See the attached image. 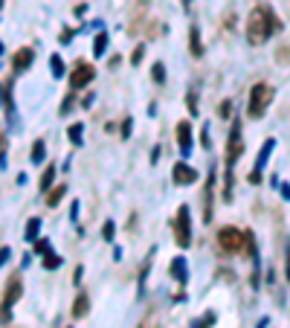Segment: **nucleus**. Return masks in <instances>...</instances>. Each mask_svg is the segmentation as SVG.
<instances>
[{
    "mask_svg": "<svg viewBox=\"0 0 290 328\" xmlns=\"http://www.w3.org/2000/svg\"><path fill=\"white\" fill-rule=\"evenodd\" d=\"M276 32H281L278 15L273 12L267 3H258L253 12L247 15V24H244V35H247V41H250V47H261V44H267Z\"/></svg>",
    "mask_w": 290,
    "mask_h": 328,
    "instance_id": "obj_1",
    "label": "nucleus"
},
{
    "mask_svg": "<svg viewBox=\"0 0 290 328\" xmlns=\"http://www.w3.org/2000/svg\"><path fill=\"white\" fill-rule=\"evenodd\" d=\"M273 96H276L273 84H267V82L253 84V90H250V102H247V117H250V119H261L267 114L270 102H273Z\"/></svg>",
    "mask_w": 290,
    "mask_h": 328,
    "instance_id": "obj_2",
    "label": "nucleus"
},
{
    "mask_svg": "<svg viewBox=\"0 0 290 328\" xmlns=\"http://www.w3.org/2000/svg\"><path fill=\"white\" fill-rule=\"evenodd\" d=\"M174 244L180 247V250H186V247L192 244V215H189V206H177V215H174Z\"/></svg>",
    "mask_w": 290,
    "mask_h": 328,
    "instance_id": "obj_3",
    "label": "nucleus"
},
{
    "mask_svg": "<svg viewBox=\"0 0 290 328\" xmlns=\"http://www.w3.org/2000/svg\"><path fill=\"white\" fill-rule=\"evenodd\" d=\"M215 238H218V247L223 253H241L244 250V230H238V227H220Z\"/></svg>",
    "mask_w": 290,
    "mask_h": 328,
    "instance_id": "obj_4",
    "label": "nucleus"
},
{
    "mask_svg": "<svg viewBox=\"0 0 290 328\" xmlns=\"http://www.w3.org/2000/svg\"><path fill=\"white\" fill-rule=\"evenodd\" d=\"M200 218H203V224L212 221V215H215V169L209 172L206 183H203V203H200Z\"/></svg>",
    "mask_w": 290,
    "mask_h": 328,
    "instance_id": "obj_5",
    "label": "nucleus"
},
{
    "mask_svg": "<svg viewBox=\"0 0 290 328\" xmlns=\"http://www.w3.org/2000/svg\"><path fill=\"white\" fill-rule=\"evenodd\" d=\"M93 76H96L93 64H87V61H79V64L73 67V73H70V87H73V90H81L84 84L93 82Z\"/></svg>",
    "mask_w": 290,
    "mask_h": 328,
    "instance_id": "obj_6",
    "label": "nucleus"
},
{
    "mask_svg": "<svg viewBox=\"0 0 290 328\" xmlns=\"http://www.w3.org/2000/svg\"><path fill=\"white\" fill-rule=\"evenodd\" d=\"M171 180H174V186H192V183L197 180V172L189 163L177 160V163H174V169H171Z\"/></svg>",
    "mask_w": 290,
    "mask_h": 328,
    "instance_id": "obj_7",
    "label": "nucleus"
},
{
    "mask_svg": "<svg viewBox=\"0 0 290 328\" xmlns=\"http://www.w3.org/2000/svg\"><path fill=\"white\" fill-rule=\"evenodd\" d=\"M21 293H23V282H21V276H12L9 285H6V291H3V314H6V316H9L12 305L21 299Z\"/></svg>",
    "mask_w": 290,
    "mask_h": 328,
    "instance_id": "obj_8",
    "label": "nucleus"
},
{
    "mask_svg": "<svg viewBox=\"0 0 290 328\" xmlns=\"http://www.w3.org/2000/svg\"><path fill=\"white\" fill-rule=\"evenodd\" d=\"M273 148H276V142H273V140H267L264 145H261L258 160H255V169H253V175H250V180H253V183H258V180H261V169L267 166V160H270V151H273Z\"/></svg>",
    "mask_w": 290,
    "mask_h": 328,
    "instance_id": "obj_9",
    "label": "nucleus"
},
{
    "mask_svg": "<svg viewBox=\"0 0 290 328\" xmlns=\"http://www.w3.org/2000/svg\"><path fill=\"white\" fill-rule=\"evenodd\" d=\"M32 61H35V49H32V47H21L15 56H12V70L21 73V70H26Z\"/></svg>",
    "mask_w": 290,
    "mask_h": 328,
    "instance_id": "obj_10",
    "label": "nucleus"
},
{
    "mask_svg": "<svg viewBox=\"0 0 290 328\" xmlns=\"http://www.w3.org/2000/svg\"><path fill=\"white\" fill-rule=\"evenodd\" d=\"M177 145L183 148V154H189L192 151V125L189 122H177Z\"/></svg>",
    "mask_w": 290,
    "mask_h": 328,
    "instance_id": "obj_11",
    "label": "nucleus"
},
{
    "mask_svg": "<svg viewBox=\"0 0 290 328\" xmlns=\"http://www.w3.org/2000/svg\"><path fill=\"white\" fill-rule=\"evenodd\" d=\"M168 270H171V276H174L177 285H186V282H189V270H186V258L183 256H174Z\"/></svg>",
    "mask_w": 290,
    "mask_h": 328,
    "instance_id": "obj_12",
    "label": "nucleus"
},
{
    "mask_svg": "<svg viewBox=\"0 0 290 328\" xmlns=\"http://www.w3.org/2000/svg\"><path fill=\"white\" fill-rule=\"evenodd\" d=\"M87 311H90V299H87V293H79L73 302V316L81 319V316H87Z\"/></svg>",
    "mask_w": 290,
    "mask_h": 328,
    "instance_id": "obj_13",
    "label": "nucleus"
},
{
    "mask_svg": "<svg viewBox=\"0 0 290 328\" xmlns=\"http://www.w3.org/2000/svg\"><path fill=\"white\" fill-rule=\"evenodd\" d=\"M189 52H192L195 59H200V56H203V47H200V32H197V26H192V29H189Z\"/></svg>",
    "mask_w": 290,
    "mask_h": 328,
    "instance_id": "obj_14",
    "label": "nucleus"
},
{
    "mask_svg": "<svg viewBox=\"0 0 290 328\" xmlns=\"http://www.w3.org/2000/svg\"><path fill=\"white\" fill-rule=\"evenodd\" d=\"M67 195V186L64 183H58V186H52L49 192H46V206H58V200Z\"/></svg>",
    "mask_w": 290,
    "mask_h": 328,
    "instance_id": "obj_15",
    "label": "nucleus"
},
{
    "mask_svg": "<svg viewBox=\"0 0 290 328\" xmlns=\"http://www.w3.org/2000/svg\"><path fill=\"white\" fill-rule=\"evenodd\" d=\"M52 180H55V166H46L44 175H41V183H38V189H41V192H49V189H52Z\"/></svg>",
    "mask_w": 290,
    "mask_h": 328,
    "instance_id": "obj_16",
    "label": "nucleus"
},
{
    "mask_svg": "<svg viewBox=\"0 0 290 328\" xmlns=\"http://www.w3.org/2000/svg\"><path fill=\"white\" fill-rule=\"evenodd\" d=\"M67 137H70V142H73V145H79L81 137H84V125H81V122H73V125L67 128Z\"/></svg>",
    "mask_w": 290,
    "mask_h": 328,
    "instance_id": "obj_17",
    "label": "nucleus"
},
{
    "mask_svg": "<svg viewBox=\"0 0 290 328\" xmlns=\"http://www.w3.org/2000/svg\"><path fill=\"white\" fill-rule=\"evenodd\" d=\"M104 49H107V32H99L93 41V56L99 59V56H104Z\"/></svg>",
    "mask_w": 290,
    "mask_h": 328,
    "instance_id": "obj_18",
    "label": "nucleus"
},
{
    "mask_svg": "<svg viewBox=\"0 0 290 328\" xmlns=\"http://www.w3.org/2000/svg\"><path fill=\"white\" fill-rule=\"evenodd\" d=\"M38 230H41V221H38V218H29V221H26V241H35V238H38Z\"/></svg>",
    "mask_w": 290,
    "mask_h": 328,
    "instance_id": "obj_19",
    "label": "nucleus"
},
{
    "mask_svg": "<svg viewBox=\"0 0 290 328\" xmlns=\"http://www.w3.org/2000/svg\"><path fill=\"white\" fill-rule=\"evenodd\" d=\"M49 67H52V76H55V79H61V76L67 73L64 61H61V56H52V59H49Z\"/></svg>",
    "mask_w": 290,
    "mask_h": 328,
    "instance_id": "obj_20",
    "label": "nucleus"
},
{
    "mask_svg": "<svg viewBox=\"0 0 290 328\" xmlns=\"http://www.w3.org/2000/svg\"><path fill=\"white\" fill-rule=\"evenodd\" d=\"M44 154H46L44 140H35V145H32V163H44Z\"/></svg>",
    "mask_w": 290,
    "mask_h": 328,
    "instance_id": "obj_21",
    "label": "nucleus"
},
{
    "mask_svg": "<svg viewBox=\"0 0 290 328\" xmlns=\"http://www.w3.org/2000/svg\"><path fill=\"white\" fill-rule=\"evenodd\" d=\"M212 322H215V314H212V311H206L200 319H195V328H212Z\"/></svg>",
    "mask_w": 290,
    "mask_h": 328,
    "instance_id": "obj_22",
    "label": "nucleus"
},
{
    "mask_svg": "<svg viewBox=\"0 0 290 328\" xmlns=\"http://www.w3.org/2000/svg\"><path fill=\"white\" fill-rule=\"evenodd\" d=\"M151 76H154V82H157V84H162V82H165V67H162L160 61H157V64L151 67Z\"/></svg>",
    "mask_w": 290,
    "mask_h": 328,
    "instance_id": "obj_23",
    "label": "nucleus"
},
{
    "mask_svg": "<svg viewBox=\"0 0 290 328\" xmlns=\"http://www.w3.org/2000/svg\"><path fill=\"white\" fill-rule=\"evenodd\" d=\"M44 267H46V270H55V267H61V256H55V253H46V258H44Z\"/></svg>",
    "mask_w": 290,
    "mask_h": 328,
    "instance_id": "obj_24",
    "label": "nucleus"
},
{
    "mask_svg": "<svg viewBox=\"0 0 290 328\" xmlns=\"http://www.w3.org/2000/svg\"><path fill=\"white\" fill-rule=\"evenodd\" d=\"M186 105H189V114H192V117H197V99H195V90H189V93H186Z\"/></svg>",
    "mask_w": 290,
    "mask_h": 328,
    "instance_id": "obj_25",
    "label": "nucleus"
},
{
    "mask_svg": "<svg viewBox=\"0 0 290 328\" xmlns=\"http://www.w3.org/2000/svg\"><path fill=\"white\" fill-rule=\"evenodd\" d=\"M139 328H157V314L151 311V314L142 316V322H139Z\"/></svg>",
    "mask_w": 290,
    "mask_h": 328,
    "instance_id": "obj_26",
    "label": "nucleus"
},
{
    "mask_svg": "<svg viewBox=\"0 0 290 328\" xmlns=\"http://www.w3.org/2000/svg\"><path fill=\"white\" fill-rule=\"evenodd\" d=\"M102 235H104V241H113V221H104Z\"/></svg>",
    "mask_w": 290,
    "mask_h": 328,
    "instance_id": "obj_27",
    "label": "nucleus"
},
{
    "mask_svg": "<svg viewBox=\"0 0 290 328\" xmlns=\"http://www.w3.org/2000/svg\"><path fill=\"white\" fill-rule=\"evenodd\" d=\"M35 253H49V241H44V238H41V241H38V244H35Z\"/></svg>",
    "mask_w": 290,
    "mask_h": 328,
    "instance_id": "obj_28",
    "label": "nucleus"
},
{
    "mask_svg": "<svg viewBox=\"0 0 290 328\" xmlns=\"http://www.w3.org/2000/svg\"><path fill=\"white\" fill-rule=\"evenodd\" d=\"M142 56H145V49L137 47V49H134V56H131V64H139V61H142Z\"/></svg>",
    "mask_w": 290,
    "mask_h": 328,
    "instance_id": "obj_29",
    "label": "nucleus"
},
{
    "mask_svg": "<svg viewBox=\"0 0 290 328\" xmlns=\"http://www.w3.org/2000/svg\"><path fill=\"white\" fill-rule=\"evenodd\" d=\"M284 273H287V282H290V244L284 247Z\"/></svg>",
    "mask_w": 290,
    "mask_h": 328,
    "instance_id": "obj_30",
    "label": "nucleus"
},
{
    "mask_svg": "<svg viewBox=\"0 0 290 328\" xmlns=\"http://www.w3.org/2000/svg\"><path fill=\"white\" fill-rule=\"evenodd\" d=\"M128 134H131V117L122 122V137H125V140H128Z\"/></svg>",
    "mask_w": 290,
    "mask_h": 328,
    "instance_id": "obj_31",
    "label": "nucleus"
},
{
    "mask_svg": "<svg viewBox=\"0 0 290 328\" xmlns=\"http://www.w3.org/2000/svg\"><path fill=\"white\" fill-rule=\"evenodd\" d=\"M218 114H220V117H226V114H229V102H220V105H218Z\"/></svg>",
    "mask_w": 290,
    "mask_h": 328,
    "instance_id": "obj_32",
    "label": "nucleus"
},
{
    "mask_svg": "<svg viewBox=\"0 0 290 328\" xmlns=\"http://www.w3.org/2000/svg\"><path fill=\"white\" fill-rule=\"evenodd\" d=\"M70 107H73V96H67V99H64V105H61V114H67Z\"/></svg>",
    "mask_w": 290,
    "mask_h": 328,
    "instance_id": "obj_33",
    "label": "nucleus"
},
{
    "mask_svg": "<svg viewBox=\"0 0 290 328\" xmlns=\"http://www.w3.org/2000/svg\"><path fill=\"white\" fill-rule=\"evenodd\" d=\"M200 142H203V148H209V145H212V142H209V128H203V140H200Z\"/></svg>",
    "mask_w": 290,
    "mask_h": 328,
    "instance_id": "obj_34",
    "label": "nucleus"
},
{
    "mask_svg": "<svg viewBox=\"0 0 290 328\" xmlns=\"http://www.w3.org/2000/svg\"><path fill=\"white\" fill-rule=\"evenodd\" d=\"M6 258H9V250H0V264H3Z\"/></svg>",
    "mask_w": 290,
    "mask_h": 328,
    "instance_id": "obj_35",
    "label": "nucleus"
},
{
    "mask_svg": "<svg viewBox=\"0 0 290 328\" xmlns=\"http://www.w3.org/2000/svg\"><path fill=\"white\" fill-rule=\"evenodd\" d=\"M183 9H192V0H183Z\"/></svg>",
    "mask_w": 290,
    "mask_h": 328,
    "instance_id": "obj_36",
    "label": "nucleus"
},
{
    "mask_svg": "<svg viewBox=\"0 0 290 328\" xmlns=\"http://www.w3.org/2000/svg\"><path fill=\"white\" fill-rule=\"evenodd\" d=\"M3 145H6V142H3V137H0V154H3Z\"/></svg>",
    "mask_w": 290,
    "mask_h": 328,
    "instance_id": "obj_37",
    "label": "nucleus"
},
{
    "mask_svg": "<svg viewBox=\"0 0 290 328\" xmlns=\"http://www.w3.org/2000/svg\"><path fill=\"white\" fill-rule=\"evenodd\" d=\"M0 6H3V0H0Z\"/></svg>",
    "mask_w": 290,
    "mask_h": 328,
    "instance_id": "obj_38",
    "label": "nucleus"
}]
</instances>
